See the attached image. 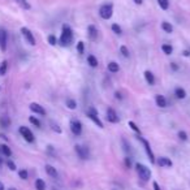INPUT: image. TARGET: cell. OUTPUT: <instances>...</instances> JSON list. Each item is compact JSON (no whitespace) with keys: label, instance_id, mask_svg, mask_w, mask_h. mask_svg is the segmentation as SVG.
<instances>
[{"label":"cell","instance_id":"1","mask_svg":"<svg viewBox=\"0 0 190 190\" xmlns=\"http://www.w3.org/2000/svg\"><path fill=\"white\" fill-rule=\"evenodd\" d=\"M59 42L64 47H68V46L73 43V30H72L69 25H63V30H61V35Z\"/></svg>","mask_w":190,"mask_h":190},{"label":"cell","instance_id":"2","mask_svg":"<svg viewBox=\"0 0 190 190\" xmlns=\"http://www.w3.org/2000/svg\"><path fill=\"white\" fill-rule=\"evenodd\" d=\"M136 171L138 173L139 178H142L143 181H149L151 178V171L150 168H147L145 164H141V163H137L136 164Z\"/></svg>","mask_w":190,"mask_h":190},{"label":"cell","instance_id":"3","mask_svg":"<svg viewBox=\"0 0 190 190\" xmlns=\"http://www.w3.org/2000/svg\"><path fill=\"white\" fill-rule=\"evenodd\" d=\"M86 115H87V117H89V119L93 121V123H94L98 128H100V129H103V128H104V126H103V123H102V120L99 119V116H98V111L95 110L94 107H90L89 111L86 112Z\"/></svg>","mask_w":190,"mask_h":190},{"label":"cell","instance_id":"4","mask_svg":"<svg viewBox=\"0 0 190 190\" xmlns=\"http://www.w3.org/2000/svg\"><path fill=\"white\" fill-rule=\"evenodd\" d=\"M113 15V7L112 4H103L99 8V16L103 20H110Z\"/></svg>","mask_w":190,"mask_h":190},{"label":"cell","instance_id":"5","mask_svg":"<svg viewBox=\"0 0 190 190\" xmlns=\"http://www.w3.org/2000/svg\"><path fill=\"white\" fill-rule=\"evenodd\" d=\"M69 128H70V132L76 137H80L82 134V123L80 120H72L69 123Z\"/></svg>","mask_w":190,"mask_h":190},{"label":"cell","instance_id":"6","mask_svg":"<svg viewBox=\"0 0 190 190\" xmlns=\"http://www.w3.org/2000/svg\"><path fill=\"white\" fill-rule=\"evenodd\" d=\"M138 139L143 143V147H145V151H146V154H147V156H149L150 162H151V163H155V162H156V160H155V155H154V152H152V150H151L150 142H149L147 139L143 138V137H138Z\"/></svg>","mask_w":190,"mask_h":190},{"label":"cell","instance_id":"7","mask_svg":"<svg viewBox=\"0 0 190 190\" xmlns=\"http://www.w3.org/2000/svg\"><path fill=\"white\" fill-rule=\"evenodd\" d=\"M20 134H21L22 137H24V139L25 141H28V142H34V134H33V132L29 128H26V126H20Z\"/></svg>","mask_w":190,"mask_h":190},{"label":"cell","instance_id":"8","mask_svg":"<svg viewBox=\"0 0 190 190\" xmlns=\"http://www.w3.org/2000/svg\"><path fill=\"white\" fill-rule=\"evenodd\" d=\"M74 151H76V154L78 155V158L80 159L86 160L87 158H89V150H87L85 146H82V145H76L74 146Z\"/></svg>","mask_w":190,"mask_h":190},{"label":"cell","instance_id":"9","mask_svg":"<svg viewBox=\"0 0 190 190\" xmlns=\"http://www.w3.org/2000/svg\"><path fill=\"white\" fill-rule=\"evenodd\" d=\"M21 33H22V35L25 37L26 39V42H28L30 46H35V38H34V35H33V33L29 30L28 28H21Z\"/></svg>","mask_w":190,"mask_h":190},{"label":"cell","instance_id":"10","mask_svg":"<svg viewBox=\"0 0 190 190\" xmlns=\"http://www.w3.org/2000/svg\"><path fill=\"white\" fill-rule=\"evenodd\" d=\"M107 120L108 123H112V124H116L119 123V116H117V112L113 110L112 107H108L107 108Z\"/></svg>","mask_w":190,"mask_h":190},{"label":"cell","instance_id":"11","mask_svg":"<svg viewBox=\"0 0 190 190\" xmlns=\"http://www.w3.org/2000/svg\"><path fill=\"white\" fill-rule=\"evenodd\" d=\"M155 163H158V165L163 167V168H171L173 165V162L169 158H167V156H160Z\"/></svg>","mask_w":190,"mask_h":190},{"label":"cell","instance_id":"12","mask_svg":"<svg viewBox=\"0 0 190 190\" xmlns=\"http://www.w3.org/2000/svg\"><path fill=\"white\" fill-rule=\"evenodd\" d=\"M30 111L34 113H37V115H41V116H46V110L38 103H31L30 104Z\"/></svg>","mask_w":190,"mask_h":190},{"label":"cell","instance_id":"13","mask_svg":"<svg viewBox=\"0 0 190 190\" xmlns=\"http://www.w3.org/2000/svg\"><path fill=\"white\" fill-rule=\"evenodd\" d=\"M7 41H8L7 31L5 30H0V50L1 51L7 50Z\"/></svg>","mask_w":190,"mask_h":190},{"label":"cell","instance_id":"14","mask_svg":"<svg viewBox=\"0 0 190 190\" xmlns=\"http://www.w3.org/2000/svg\"><path fill=\"white\" fill-rule=\"evenodd\" d=\"M155 103H156V106H158L159 108H165L167 106H168V102H167L165 96L164 95H160V94L155 96Z\"/></svg>","mask_w":190,"mask_h":190},{"label":"cell","instance_id":"15","mask_svg":"<svg viewBox=\"0 0 190 190\" xmlns=\"http://www.w3.org/2000/svg\"><path fill=\"white\" fill-rule=\"evenodd\" d=\"M87 33H89V37H90L91 41H96L98 39V29L95 28L94 25L87 26Z\"/></svg>","mask_w":190,"mask_h":190},{"label":"cell","instance_id":"16","mask_svg":"<svg viewBox=\"0 0 190 190\" xmlns=\"http://www.w3.org/2000/svg\"><path fill=\"white\" fill-rule=\"evenodd\" d=\"M143 76H145L146 82L149 83L150 86H152V85H155V76H154V74H152V72L146 70L145 73H143Z\"/></svg>","mask_w":190,"mask_h":190},{"label":"cell","instance_id":"17","mask_svg":"<svg viewBox=\"0 0 190 190\" xmlns=\"http://www.w3.org/2000/svg\"><path fill=\"white\" fill-rule=\"evenodd\" d=\"M44 168H46V172H47V175L50 176V177H52V178H56L57 177V171H56V168H55V167H52L51 164H47Z\"/></svg>","mask_w":190,"mask_h":190},{"label":"cell","instance_id":"18","mask_svg":"<svg viewBox=\"0 0 190 190\" xmlns=\"http://www.w3.org/2000/svg\"><path fill=\"white\" fill-rule=\"evenodd\" d=\"M107 69L108 72H111V73H117V72L120 70V65L116 63V61H110L107 65Z\"/></svg>","mask_w":190,"mask_h":190},{"label":"cell","instance_id":"19","mask_svg":"<svg viewBox=\"0 0 190 190\" xmlns=\"http://www.w3.org/2000/svg\"><path fill=\"white\" fill-rule=\"evenodd\" d=\"M175 95L177 99H185L186 98V91L184 87H176L175 89Z\"/></svg>","mask_w":190,"mask_h":190},{"label":"cell","instance_id":"20","mask_svg":"<svg viewBox=\"0 0 190 190\" xmlns=\"http://www.w3.org/2000/svg\"><path fill=\"white\" fill-rule=\"evenodd\" d=\"M9 125H11V119H9V116L3 115V116L0 117V126L1 128H8Z\"/></svg>","mask_w":190,"mask_h":190},{"label":"cell","instance_id":"21","mask_svg":"<svg viewBox=\"0 0 190 190\" xmlns=\"http://www.w3.org/2000/svg\"><path fill=\"white\" fill-rule=\"evenodd\" d=\"M87 64L90 65L91 68H96L98 67V59L94 56V55H89V56H87Z\"/></svg>","mask_w":190,"mask_h":190},{"label":"cell","instance_id":"22","mask_svg":"<svg viewBox=\"0 0 190 190\" xmlns=\"http://www.w3.org/2000/svg\"><path fill=\"white\" fill-rule=\"evenodd\" d=\"M0 151H1L3 155L7 156V158H9V156L12 155V150L9 149L7 145H0Z\"/></svg>","mask_w":190,"mask_h":190},{"label":"cell","instance_id":"23","mask_svg":"<svg viewBox=\"0 0 190 190\" xmlns=\"http://www.w3.org/2000/svg\"><path fill=\"white\" fill-rule=\"evenodd\" d=\"M162 29L164 30L165 33H168V34H171V33L173 31V26L169 24V22H167V21H163L162 22Z\"/></svg>","mask_w":190,"mask_h":190},{"label":"cell","instance_id":"24","mask_svg":"<svg viewBox=\"0 0 190 190\" xmlns=\"http://www.w3.org/2000/svg\"><path fill=\"white\" fill-rule=\"evenodd\" d=\"M65 104H67V108H69V110H76L77 108V102L74 99H72V98H69V99H67V102H65Z\"/></svg>","mask_w":190,"mask_h":190},{"label":"cell","instance_id":"25","mask_svg":"<svg viewBox=\"0 0 190 190\" xmlns=\"http://www.w3.org/2000/svg\"><path fill=\"white\" fill-rule=\"evenodd\" d=\"M35 189L37 190H46V182L42 178L35 180Z\"/></svg>","mask_w":190,"mask_h":190},{"label":"cell","instance_id":"26","mask_svg":"<svg viewBox=\"0 0 190 190\" xmlns=\"http://www.w3.org/2000/svg\"><path fill=\"white\" fill-rule=\"evenodd\" d=\"M162 51L164 52L165 55H171L172 52H173V47L171 44H167V43H164V44H162Z\"/></svg>","mask_w":190,"mask_h":190},{"label":"cell","instance_id":"27","mask_svg":"<svg viewBox=\"0 0 190 190\" xmlns=\"http://www.w3.org/2000/svg\"><path fill=\"white\" fill-rule=\"evenodd\" d=\"M7 69H8V61L4 60L0 63V76H4L7 73Z\"/></svg>","mask_w":190,"mask_h":190},{"label":"cell","instance_id":"28","mask_svg":"<svg viewBox=\"0 0 190 190\" xmlns=\"http://www.w3.org/2000/svg\"><path fill=\"white\" fill-rule=\"evenodd\" d=\"M158 4L163 11H167L169 8V0H158Z\"/></svg>","mask_w":190,"mask_h":190},{"label":"cell","instance_id":"29","mask_svg":"<svg viewBox=\"0 0 190 190\" xmlns=\"http://www.w3.org/2000/svg\"><path fill=\"white\" fill-rule=\"evenodd\" d=\"M120 54L123 55L124 57H129L130 56V52H129V48L126 46H121L120 47Z\"/></svg>","mask_w":190,"mask_h":190},{"label":"cell","instance_id":"30","mask_svg":"<svg viewBox=\"0 0 190 190\" xmlns=\"http://www.w3.org/2000/svg\"><path fill=\"white\" fill-rule=\"evenodd\" d=\"M128 125H129V128L133 130V132H136V133H138L141 134V130H139V126H137V124L134 123V121H129L128 123Z\"/></svg>","mask_w":190,"mask_h":190},{"label":"cell","instance_id":"31","mask_svg":"<svg viewBox=\"0 0 190 190\" xmlns=\"http://www.w3.org/2000/svg\"><path fill=\"white\" fill-rule=\"evenodd\" d=\"M77 52L80 55H83V52H85V43H83L82 41L77 42Z\"/></svg>","mask_w":190,"mask_h":190},{"label":"cell","instance_id":"32","mask_svg":"<svg viewBox=\"0 0 190 190\" xmlns=\"http://www.w3.org/2000/svg\"><path fill=\"white\" fill-rule=\"evenodd\" d=\"M29 121H30L33 125L37 126V128H41V125H42L41 121H39V120L37 119V117H34V116H30V117H29Z\"/></svg>","mask_w":190,"mask_h":190},{"label":"cell","instance_id":"33","mask_svg":"<svg viewBox=\"0 0 190 190\" xmlns=\"http://www.w3.org/2000/svg\"><path fill=\"white\" fill-rule=\"evenodd\" d=\"M111 29H112V31L115 33V34H117V35H121V33H123V29H121L117 24H113V25H112V28H111Z\"/></svg>","mask_w":190,"mask_h":190},{"label":"cell","instance_id":"34","mask_svg":"<svg viewBox=\"0 0 190 190\" xmlns=\"http://www.w3.org/2000/svg\"><path fill=\"white\" fill-rule=\"evenodd\" d=\"M48 43H50L51 46H56L57 44V38L55 37V35H48Z\"/></svg>","mask_w":190,"mask_h":190},{"label":"cell","instance_id":"35","mask_svg":"<svg viewBox=\"0 0 190 190\" xmlns=\"http://www.w3.org/2000/svg\"><path fill=\"white\" fill-rule=\"evenodd\" d=\"M177 136H178V138L181 139V141H188V138H189V137H188V133L184 132V130H180Z\"/></svg>","mask_w":190,"mask_h":190},{"label":"cell","instance_id":"36","mask_svg":"<svg viewBox=\"0 0 190 190\" xmlns=\"http://www.w3.org/2000/svg\"><path fill=\"white\" fill-rule=\"evenodd\" d=\"M18 176H20V178H22V180H28L29 177V173L26 169H21V171L18 172Z\"/></svg>","mask_w":190,"mask_h":190},{"label":"cell","instance_id":"37","mask_svg":"<svg viewBox=\"0 0 190 190\" xmlns=\"http://www.w3.org/2000/svg\"><path fill=\"white\" fill-rule=\"evenodd\" d=\"M7 167H8L11 171H16V169H17V167H16V164L12 162V160H8V162H7Z\"/></svg>","mask_w":190,"mask_h":190},{"label":"cell","instance_id":"38","mask_svg":"<svg viewBox=\"0 0 190 190\" xmlns=\"http://www.w3.org/2000/svg\"><path fill=\"white\" fill-rule=\"evenodd\" d=\"M124 162H125V167H126V168H129V169L132 168V159H130L129 156H126Z\"/></svg>","mask_w":190,"mask_h":190},{"label":"cell","instance_id":"39","mask_svg":"<svg viewBox=\"0 0 190 190\" xmlns=\"http://www.w3.org/2000/svg\"><path fill=\"white\" fill-rule=\"evenodd\" d=\"M52 129H54V130H55V132H56V133H59V134L61 133V128L57 124H54V123H52Z\"/></svg>","mask_w":190,"mask_h":190},{"label":"cell","instance_id":"40","mask_svg":"<svg viewBox=\"0 0 190 190\" xmlns=\"http://www.w3.org/2000/svg\"><path fill=\"white\" fill-rule=\"evenodd\" d=\"M123 145H124V150H125V151H126V152H129V151H130V150H132V149H130V145H128V143H126V141H125V139H123Z\"/></svg>","mask_w":190,"mask_h":190},{"label":"cell","instance_id":"41","mask_svg":"<svg viewBox=\"0 0 190 190\" xmlns=\"http://www.w3.org/2000/svg\"><path fill=\"white\" fill-rule=\"evenodd\" d=\"M18 1H20V4L24 7L25 9H30V5H29L28 3H26V0H18Z\"/></svg>","mask_w":190,"mask_h":190},{"label":"cell","instance_id":"42","mask_svg":"<svg viewBox=\"0 0 190 190\" xmlns=\"http://www.w3.org/2000/svg\"><path fill=\"white\" fill-rule=\"evenodd\" d=\"M152 188H154V190H162V188L159 186V184L156 181H154L152 182Z\"/></svg>","mask_w":190,"mask_h":190},{"label":"cell","instance_id":"43","mask_svg":"<svg viewBox=\"0 0 190 190\" xmlns=\"http://www.w3.org/2000/svg\"><path fill=\"white\" fill-rule=\"evenodd\" d=\"M171 69L175 70V72H177L178 70V65L176 64V63H171Z\"/></svg>","mask_w":190,"mask_h":190},{"label":"cell","instance_id":"44","mask_svg":"<svg viewBox=\"0 0 190 190\" xmlns=\"http://www.w3.org/2000/svg\"><path fill=\"white\" fill-rule=\"evenodd\" d=\"M115 98H116V99H123V95H121V93H119V91H116V93H115Z\"/></svg>","mask_w":190,"mask_h":190},{"label":"cell","instance_id":"45","mask_svg":"<svg viewBox=\"0 0 190 190\" xmlns=\"http://www.w3.org/2000/svg\"><path fill=\"white\" fill-rule=\"evenodd\" d=\"M134 3H136V4H142L143 0H134Z\"/></svg>","mask_w":190,"mask_h":190},{"label":"cell","instance_id":"46","mask_svg":"<svg viewBox=\"0 0 190 190\" xmlns=\"http://www.w3.org/2000/svg\"><path fill=\"white\" fill-rule=\"evenodd\" d=\"M0 190H4V185H3V182H0Z\"/></svg>","mask_w":190,"mask_h":190},{"label":"cell","instance_id":"47","mask_svg":"<svg viewBox=\"0 0 190 190\" xmlns=\"http://www.w3.org/2000/svg\"><path fill=\"white\" fill-rule=\"evenodd\" d=\"M184 56H189V51H184Z\"/></svg>","mask_w":190,"mask_h":190},{"label":"cell","instance_id":"48","mask_svg":"<svg viewBox=\"0 0 190 190\" xmlns=\"http://www.w3.org/2000/svg\"><path fill=\"white\" fill-rule=\"evenodd\" d=\"M8 190H16V189H15V188H9Z\"/></svg>","mask_w":190,"mask_h":190},{"label":"cell","instance_id":"49","mask_svg":"<svg viewBox=\"0 0 190 190\" xmlns=\"http://www.w3.org/2000/svg\"><path fill=\"white\" fill-rule=\"evenodd\" d=\"M1 163H3V160H1V159H0V164H1Z\"/></svg>","mask_w":190,"mask_h":190},{"label":"cell","instance_id":"50","mask_svg":"<svg viewBox=\"0 0 190 190\" xmlns=\"http://www.w3.org/2000/svg\"><path fill=\"white\" fill-rule=\"evenodd\" d=\"M189 56H190V50H189Z\"/></svg>","mask_w":190,"mask_h":190},{"label":"cell","instance_id":"51","mask_svg":"<svg viewBox=\"0 0 190 190\" xmlns=\"http://www.w3.org/2000/svg\"><path fill=\"white\" fill-rule=\"evenodd\" d=\"M0 91H1V87H0Z\"/></svg>","mask_w":190,"mask_h":190}]
</instances>
